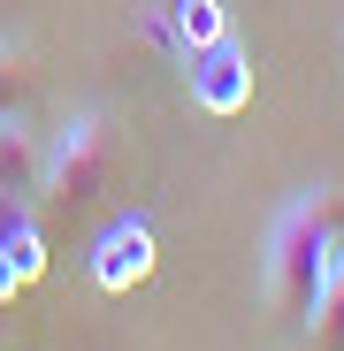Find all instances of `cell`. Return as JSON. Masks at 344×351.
<instances>
[{
  "label": "cell",
  "mask_w": 344,
  "mask_h": 351,
  "mask_svg": "<svg viewBox=\"0 0 344 351\" xmlns=\"http://www.w3.org/2000/svg\"><path fill=\"white\" fill-rule=\"evenodd\" d=\"M336 252H344V191L314 184V191H299L291 206L275 214L268 252H260V282H268L275 313H291V321H299V336H306V321H314L321 275H329Z\"/></svg>",
  "instance_id": "6da1fadb"
},
{
  "label": "cell",
  "mask_w": 344,
  "mask_h": 351,
  "mask_svg": "<svg viewBox=\"0 0 344 351\" xmlns=\"http://www.w3.org/2000/svg\"><path fill=\"white\" fill-rule=\"evenodd\" d=\"M107 168H115L107 114H69V123L46 138V153H38V199H54V206H92V199L107 191Z\"/></svg>",
  "instance_id": "7a4b0ae2"
},
{
  "label": "cell",
  "mask_w": 344,
  "mask_h": 351,
  "mask_svg": "<svg viewBox=\"0 0 344 351\" xmlns=\"http://www.w3.org/2000/svg\"><path fill=\"white\" fill-rule=\"evenodd\" d=\"M192 99L207 114H245L253 107V53L238 38H214L192 53Z\"/></svg>",
  "instance_id": "3957f363"
},
{
  "label": "cell",
  "mask_w": 344,
  "mask_h": 351,
  "mask_svg": "<svg viewBox=\"0 0 344 351\" xmlns=\"http://www.w3.org/2000/svg\"><path fill=\"white\" fill-rule=\"evenodd\" d=\"M153 275V221L146 214H123V221H107L100 229V245H92V282L100 290H130Z\"/></svg>",
  "instance_id": "277c9868"
},
{
  "label": "cell",
  "mask_w": 344,
  "mask_h": 351,
  "mask_svg": "<svg viewBox=\"0 0 344 351\" xmlns=\"http://www.w3.org/2000/svg\"><path fill=\"white\" fill-rule=\"evenodd\" d=\"M168 23H176V46H184V53H199V46H214V38H229L222 0H176V8H168Z\"/></svg>",
  "instance_id": "5b68a950"
},
{
  "label": "cell",
  "mask_w": 344,
  "mask_h": 351,
  "mask_svg": "<svg viewBox=\"0 0 344 351\" xmlns=\"http://www.w3.org/2000/svg\"><path fill=\"white\" fill-rule=\"evenodd\" d=\"M0 184L8 191H38V145L23 138L16 114H0Z\"/></svg>",
  "instance_id": "8992f818"
},
{
  "label": "cell",
  "mask_w": 344,
  "mask_h": 351,
  "mask_svg": "<svg viewBox=\"0 0 344 351\" xmlns=\"http://www.w3.org/2000/svg\"><path fill=\"white\" fill-rule=\"evenodd\" d=\"M306 336H314V343H329V351H344V252H336V260H329V275H321V298H314Z\"/></svg>",
  "instance_id": "52a82bcc"
},
{
  "label": "cell",
  "mask_w": 344,
  "mask_h": 351,
  "mask_svg": "<svg viewBox=\"0 0 344 351\" xmlns=\"http://www.w3.org/2000/svg\"><path fill=\"white\" fill-rule=\"evenodd\" d=\"M0 245H8V260L23 267V282L46 275V245H38V229H31V221H0Z\"/></svg>",
  "instance_id": "ba28073f"
},
{
  "label": "cell",
  "mask_w": 344,
  "mask_h": 351,
  "mask_svg": "<svg viewBox=\"0 0 344 351\" xmlns=\"http://www.w3.org/2000/svg\"><path fill=\"white\" fill-rule=\"evenodd\" d=\"M16 290H23V267L8 260V245H0V306H16Z\"/></svg>",
  "instance_id": "9c48e42d"
},
{
  "label": "cell",
  "mask_w": 344,
  "mask_h": 351,
  "mask_svg": "<svg viewBox=\"0 0 344 351\" xmlns=\"http://www.w3.org/2000/svg\"><path fill=\"white\" fill-rule=\"evenodd\" d=\"M0 351H8V306H0Z\"/></svg>",
  "instance_id": "30bf717a"
}]
</instances>
